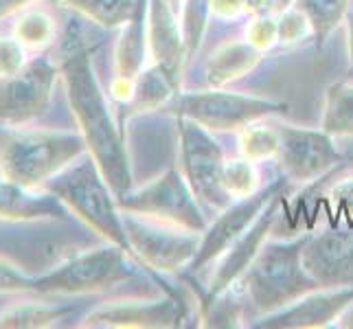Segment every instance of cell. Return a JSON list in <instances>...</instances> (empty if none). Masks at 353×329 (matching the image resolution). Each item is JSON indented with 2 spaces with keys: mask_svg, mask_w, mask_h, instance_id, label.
<instances>
[{
  "mask_svg": "<svg viewBox=\"0 0 353 329\" xmlns=\"http://www.w3.org/2000/svg\"><path fill=\"white\" fill-rule=\"evenodd\" d=\"M276 24H279V40L281 42H296L307 33V29H312L310 20L305 18V14H303L301 9L288 11Z\"/></svg>",
  "mask_w": 353,
  "mask_h": 329,
  "instance_id": "cell-31",
  "label": "cell"
},
{
  "mask_svg": "<svg viewBox=\"0 0 353 329\" xmlns=\"http://www.w3.org/2000/svg\"><path fill=\"white\" fill-rule=\"evenodd\" d=\"M349 53H351V72H353V16L349 18Z\"/></svg>",
  "mask_w": 353,
  "mask_h": 329,
  "instance_id": "cell-37",
  "label": "cell"
},
{
  "mask_svg": "<svg viewBox=\"0 0 353 329\" xmlns=\"http://www.w3.org/2000/svg\"><path fill=\"white\" fill-rule=\"evenodd\" d=\"M182 137V163L191 182L193 196H198L211 209H226L230 196L224 187V161L222 150L204 126L193 119L185 121Z\"/></svg>",
  "mask_w": 353,
  "mask_h": 329,
  "instance_id": "cell-6",
  "label": "cell"
},
{
  "mask_svg": "<svg viewBox=\"0 0 353 329\" xmlns=\"http://www.w3.org/2000/svg\"><path fill=\"white\" fill-rule=\"evenodd\" d=\"M145 27H148V9L145 0H139L134 16L125 24V31L117 44V75L134 79L139 75L145 59Z\"/></svg>",
  "mask_w": 353,
  "mask_h": 329,
  "instance_id": "cell-20",
  "label": "cell"
},
{
  "mask_svg": "<svg viewBox=\"0 0 353 329\" xmlns=\"http://www.w3.org/2000/svg\"><path fill=\"white\" fill-rule=\"evenodd\" d=\"M27 290H35V283L29 281V277L20 268L0 257V292L7 295V292H27Z\"/></svg>",
  "mask_w": 353,
  "mask_h": 329,
  "instance_id": "cell-32",
  "label": "cell"
},
{
  "mask_svg": "<svg viewBox=\"0 0 353 329\" xmlns=\"http://www.w3.org/2000/svg\"><path fill=\"white\" fill-rule=\"evenodd\" d=\"M279 132L263 126H246V132L241 134V152L248 161H261L279 154Z\"/></svg>",
  "mask_w": 353,
  "mask_h": 329,
  "instance_id": "cell-27",
  "label": "cell"
},
{
  "mask_svg": "<svg viewBox=\"0 0 353 329\" xmlns=\"http://www.w3.org/2000/svg\"><path fill=\"white\" fill-rule=\"evenodd\" d=\"M83 137L55 130L0 128V169L5 178L24 187H42L83 152Z\"/></svg>",
  "mask_w": 353,
  "mask_h": 329,
  "instance_id": "cell-2",
  "label": "cell"
},
{
  "mask_svg": "<svg viewBox=\"0 0 353 329\" xmlns=\"http://www.w3.org/2000/svg\"><path fill=\"white\" fill-rule=\"evenodd\" d=\"M123 230L128 237V246L139 252V257L158 270H176V268L193 261L200 243L191 230H178L172 224L158 222L128 211L123 215Z\"/></svg>",
  "mask_w": 353,
  "mask_h": 329,
  "instance_id": "cell-5",
  "label": "cell"
},
{
  "mask_svg": "<svg viewBox=\"0 0 353 329\" xmlns=\"http://www.w3.org/2000/svg\"><path fill=\"white\" fill-rule=\"evenodd\" d=\"M224 187L230 198H248L257 187V172L252 161H233L224 165Z\"/></svg>",
  "mask_w": 353,
  "mask_h": 329,
  "instance_id": "cell-29",
  "label": "cell"
},
{
  "mask_svg": "<svg viewBox=\"0 0 353 329\" xmlns=\"http://www.w3.org/2000/svg\"><path fill=\"white\" fill-rule=\"evenodd\" d=\"M353 303V286L334 292V295H319L312 299H299L288 310L272 316L261 327H323L343 314Z\"/></svg>",
  "mask_w": 353,
  "mask_h": 329,
  "instance_id": "cell-16",
  "label": "cell"
},
{
  "mask_svg": "<svg viewBox=\"0 0 353 329\" xmlns=\"http://www.w3.org/2000/svg\"><path fill=\"white\" fill-rule=\"evenodd\" d=\"M209 14H211V0H187V3H185V18H182V38H185L187 55H191L198 48Z\"/></svg>",
  "mask_w": 353,
  "mask_h": 329,
  "instance_id": "cell-28",
  "label": "cell"
},
{
  "mask_svg": "<svg viewBox=\"0 0 353 329\" xmlns=\"http://www.w3.org/2000/svg\"><path fill=\"white\" fill-rule=\"evenodd\" d=\"M305 241L263 246L246 270V290L259 310H281L312 292L314 279L303 268L301 252Z\"/></svg>",
  "mask_w": 353,
  "mask_h": 329,
  "instance_id": "cell-3",
  "label": "cell"
},
{
  "mask_svg": "<svg viewBox=\"0 0 353 329\" xmlns=\"http://www.w3.org/2000/svg\"><path fill=\"white\" fill-rule=\"evenodd\" d=\"M347 325H349V327H351V325H353V314H351V323H347Z\"/></svg>",
  "mask_w": 353,
  "mask_h": 329,
  "instance_id": "cell-39",
  "label": "cell"
},
{
  "mask_svg": "<svg viewBox=\"0 0 353 329\" xmlns=\"http://www.w3.org/2000/svg\"><path fill=\"white\" fill-rule=\"evenodd\" d=\"M55 68L51 62L27 64L18 75L0 83V123L22 126L38 119L51 103Z\"/></svg>",
  "mask_w": 353,
  "mask_h": 329,
  "instance_id": "cell-10",
  "label": "cell"
},
{
  "mask_svg": "<svg viewBox=\"0 0 353 329\" xmlns=\"http://www.w3.org/2000/svg\"><path fill=\"white\" fill-rule=\"evenodd\" d=\"M279 38V24L270 18H259L254 20L250 24L248 29V42L252 46H257L259 51H263V48H270L274 44V40Z\"/></svg>",
  "mask_w": 353,
  "mask_h": 329,
  "instance_id": "cell-33",
  "label": "cell"
},
{
  "mask_svg": "<svg viewBox=\"0 0 353 329\" xmlns=\"http://www.w3.org/2000/svg\"><path fill=\"white\" fill-rule=\"evenodd\" d=\"M180 321L172 301L165 303H114L88 316L86 327H167Z\"/></svg>",
  "mask_w": 353,
  "mask_h": 329,
  "instance_id": "cell-17",
  "label": "cell"
},
{
  "mask_svg": "<svg viewBox=\"0 0 353 329\" xmlns=\"http://www.w3.org/2000/svg\"><path fill=\"white\" fill-rule=\"evenodd\" d=\"M347 5L349 0H299V9L310 20L319 44H323L327 35L336 29V24L343 20Z\"/></svg>",
  "mask_w": 353,
  "mask_h": 329,
  "instance_id": "cell-24",
  "label": "cell"
},
{
  "mask_svg": "<svg viewBox=\"0 0 353 329\" xmlns=\"http://www.w3.org/2000/svg\"><path fill=\"white\" fill-rule=\"evenodd\" d=\"M259 48L250 42H230L220 46L209 59V83L224 86L243 77L259 62Z\"/></svg>",
  "mask_w": 353,
  "mask_h": 329,
  "instance_id": "cell-19",
  "label": "cell"
},
{
  "mask_svg": "<svg viewBox=\"0 0 353 329\" xmlns=\"http://www.w3.org/2000/svg\"><path fill=\"white\" fill-rule=\"evenodd\" d=\"M303 268L316 283L353 286V230H330L301 252Z\"/></svg>",
  "mask_w": 353,
  "mask_h": 329,
  "instance_id": "cell-13",
  "label": "cell"
},
{
  "mask_svg": "<svg viewBox=\"0 0 353 329\" xmlns=\"http://www.w3.org/2000/svg\"><path fill=\"white\" fill-rule=\"evenodd\" d=\"M279 189H281V182L268 187L265 191L252 193L248 198H241V202L235 206H228V211L220 215V219L213 224V228L204 235L196 257L191 261V270H200L206 261H211L220 252H224L228 246H233V243L246 233V228L261 215L265 206L279 196Z\"/></svg>",
  "mask_w": 353,
  "mask_h": 329,
  "instance_id": "cell-12",
  "label": "cell"
},
{
  "mask_svg": "<svg viewBox=\"0 0 353 329\" xmlns=\"http://www.w3.org/2000/svg\"><path fill=\"white\" fill-rule=\"evenodd\" d=\"M14 33L16 40H20L27 48L40 51L55 38V20L44 9H24L14 24Z\"/></svg>",
  "mask_w": 353,
  "mask_h": 329,
  "instance_id": "cell-23",
  "label": "cell"
},
{
  "mask_svg": "<svg viewBox=\"0 0 353 329\" xmlns=\"http://www.w3.org/2000/svg\"><path fill=\"white\" fill-rule=\"evenodd\" d=\"M279 200H281V196H276L270 204H268V211L263 209L261 215L250 224V230H246V233L235 241V246H233V250H230L228 259L222 263V268L213 277L211 297H217L224 288L230 286V281H235L243 270H248V266L252 263L254 257H257V252L261 250V243L268 235V230H270V226H272Z\"/></svg>",
  "mask_w": 353,
  "mask_h": 329,
  "instance_id": "cell-15",
  "label": "cell"
},
{
  "mask_svg": "<svg viewBox=\"0 0 353 329\" xmlns=\"http://www.w3.org/2000/svg\"><path fill=\"white\" fill-rule=\"evenodd\" d=\"M292 0H246V9H250L252 14L265 16L270 11H283Z\"/></svg>",
  "mask_w": 353,
  "mask_h": 329,
  "instance_id": "cell-34",
  "label": "cell"
},
{
  "mask_svg": "<svg viewBox=\"0 0 353 329\" xmlns=\"http://www.w3.org/2000/svg\"><path fill=\"white\" fill-rule=\"evenodd\" d=\"M27 66V46L14 38H0V79H9Z\"/></svg>",
  "mask_w": 353,
  "mask_h": 329,
  "instance_id": "cell-30",
  "label": "cell"
},
{
  "mask_svg": "<svg viewBox=\"0 0 353 329\" xmlns=\"http://www.w3.org/2000/svg\"><path fill=\"white\" fill-rule=\"evenodd\" d=\"M323 128L327 134H336V137L353 134V86L349 83H338L327 92Z\"/></svg>",
  "mask_w": 353,
  "mask_h": 329,
  "instance_id": "cell-22",
  "label": "cell"
},
{
  "mask_svg": "<svg viewBox=\"0 0 353 329\" xmlns=\"http://www.w3.org/2000/svg\"><path fill=\"white\" fill-rule=\"evenodd\" d=\"M64 81L68 90V101L75 114L81 137L86 148L92 152V158L105 178L108 187L117 198L128 196L130 189V169L123 150V141L112 121L110 108L103 97L99 81L94 77L90 59L86 53H70L64 64Z\"/></svg>",
  "mask_w": 353,
  "mask_h": 329,
  "instance_id": "cell-1",
  "label": "cell"
},
{
  "mask_svg": "<svg viewBox=\"0 0 353 329\" xmlns=\"http://www.w3.org/2000/svg\"><path fill=\"white\" fill-rule=\"evenodd\" d=\"M62 200L53 193H42L38 187H24L14 180H0V219L29 222V219L55 217L62 213Z\"/></svg>",
  "mask_w": 353,
  "mask_h": 329,
  "instance_id": "cell-18",
  "label": "cell"
},
{
  "mask_svg": "<svg viewBox=\"0 0 353 329\" xmlns=\"http://www.w3.org/2000/svg\"><path fill=\"white\" fill-rule=\"evenodd\" d=\"M174 86H176V81L169 77L163 68L154 66L152 70L145 72V75H141L139 86L134 90V97H137L139 108H152L165 101L167 97L172 94Z\"/></svg>",
  "mask_w": 353,
  "mask_h": 329,
  "instance_id": "cell-26",
  "label": "cell"
},
{
  "mask_svg": "<svg viewBox=\"0 0 353 329\" xmlns=\"http://www.w3.org/2000/svg\"><path fill=\"white\" fill-rule=\"evenodd\" d=\"M27 3H31V0H0V18L9 16L11 11H16V9L24 7Z\"/></svg>",
  "mask_w": 353,
  "mask_h": 329,
  "instance_id": "cell-36",
  "label": "cell"
},
{
  "mask_svg": "<svg viewBox=\"0 0 353 329\" xmlns=\"http://www.w3.org/2000/svg\"><path fill=\"white\" fill-rule=\"evenodd\" d=\"M165 3L169 5V7H172V11H174V14H176V11L182 7V0H165Z\"/></svg>",
  "mask_w": 353,
  "mask_h": 329,
  "instance_id": "cell-38",
  "label": "cell"
},
{
  "mask_svg": "<svg viewBox=\"0 0 353 329\" xmlns=\"http://www.w3.org/2000/svg\"><path fill=\"white\" fill-rule=\"evenodd\" d=\"M279 158L283 172L292 180H314L338 163V152L327 134L283 128L279 132Z\"/></svg>",
  "mask_w": 353,
  "mask_h": 329,
  "instance_id": "cell-11",
  "label": "cell"
},
{
  "mask_svg": "<svg viewBox=\"0 0 353 329\" xmlns=\"http://www.w3.org/2000/svg\"><path fill=\"white\" fill-rule=\"evenodd\" d=\"M121 246L97 248L79 255L68 263L59 266L55 272L35 281L38 292H55V295H86L114 286L125 279V257Z\"/></svg>",
  "mask_w": 353,
  "mask_h": 329,
  "instance_id": "cell-8",
  "label": "cell"
},
{
  "mask_svg": "<svg viewBox=\"0 0 353 329\" xmlns=\"http://www.w3.org/2000/svg\"><path fill=\"white\" fill-rule=\"evenodd\" d=\"M285 103L235 92H193L180 97V114L193 119L206 130H237L263 117L283 112Z\"/></svg>",
  "mask_w": 353,
  "mask_h": 329,
  "instance_id": "cell-7",
  "label": "cell"
},
{
  "mask_svg": "<svg viewBox=\"0 0 353 329\" xmlns=\"http://www.w3.org/2000/svg\"><path fill=\"white\" fill-rule=\"evenodd\" d=\"M121 206L125 211L191 230V233L204 230V217L198 211L196 200L191 198V191L176 172L165 174L161 180L152 182L139 193L123 196Z\"/></svg>",
  "mask_w": 353,
  "mask_h": 329,
  "instance_id": "cell-9",
  "label": "cell"
},
{
  "mask_svg": "<svg viewBox=\"0 0 353 329\" xmlns=\"http://www.w3.org/2000/svg\"><path fill=\"white\" fill-rule=\"evenodd\" d=\"M66 314V310L46 308L42 303H24L5 314H0V327H46Z\"/></svg>",
  "mask_w": 353,
  "mask_h": 329,
  "instance_id": "cell-25",
  "label": "cell"
},
{
  "mask_svg": "<svg viewBox=\"0 0 353 329\" xmlns=\"http://www.w3.org/2000/svg\"><path fill=\"white\" fill-rule=\"evenodd\" d=\"M64 5L105 29H114L130 22L139 0H64Z\"/></svg>",
  "mask_w": 353,
  "mask_h": 329,
  "instance_id": "cell-21",
  "label": "cell"
},
{
  "mask_svg": "<svg viewBox=\"0 0 353 329\" xmlns=\"http://www.w3.org/2000/svg\"><path fill=\"white\" fill-rule=\"evenodd\" d=\"M243 7H246V0H211V11L222 18L237 16Z\"/></svg>",
  "mask_w": 353,
  "mask_h": 329,
  "instance_id": "cell-35",
  "label": "cell"
},
{
  "mask_svg": "<svg viewBox=\"0 0 353 329\" xmlns=\"http://www.w3.org/2000/svg\"><path fill=\"white\" fill-rule=\"evenodd\" d=\"M51 193L66 202L83 222L92 226L97 233L121 248L128 246L123 230V217H119L114 204L108 193V182L101 176L97 163H79L66 167L62 174L53 178Z\"/></svg>",
  "mask_w": 353,
  "mask_h": 329,
  "instance_id": "cell-4",
  "label": "cell"
},
{
  "mask_svg": "<svg viewBox=\"0 0 353 329\" xmlns=\"http://www.w3.org/2000/svg\"><path fill=\"white\" fill-rule=\"evenodd\" d=\"M148 22H150L148 40H150L152 55L156 59V66L163 68L174 81H178L185 38L178 31L176 14L165 0H150Z\"/></svg>",
  "mask_w": 353,
  "mask_h": 329,
  "instance_id": "cell-14",
  "label": "cell"
}]
</instances>
